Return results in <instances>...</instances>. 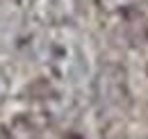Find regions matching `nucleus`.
<instances>
[{"mask_svg":"<svg viewBox=\"0 0 148 139\" xmlns=\"http://www.w3.org/2000/svg\"><path fill=\"white\" fill-rule=\"evenodd\" d=\"M14 2L41 28L69 25L77 12V0H14Z\"/></svg>","mask_w":148,"mask_h":139,"instance_id":"f03ea898","label":"nucleus"},{"mask_svg":"<svg viewBox=\"0 0 148 139\" xmlns=\"http://www.w3.org/2000/svg\"><path fill=\"white\" fill-rule=\"evenodd\" d=\"M32 52L43 73L64 87L82 82L91 71L87 46L71 25L43 28L32 39Z\"/></svg>","mask_w":148,"mask_h":139,"instance_id":"f257e3e1","label":"nucleus"},{"mask_svg":"<svg viewBox=\"0 0 148 139\" xmlns=\"http://www.w3.org/2000/svg\"><path fill=\"white\" fill-rule=\"evenodd\" d=\"M0 139H14V137H9V135H2V132H0Z\"/></svg>","mask_w":148,"mask_h":139,"instance_id":"39448f33","label":"nucleus"},{"mask_svg":"<svg viewBox=\"0 0 148 139\" xmlns=\"http://www.w3.org/2000/svg\"><path fill=\"white\" fill-rule=\"evenodd\" d=\"M96 2H98V7H100L103 12H107V14H116V12H123V9L134 7V5L141 2V0H96Z\"/></svg>","mask_w":148,"mask_h":139,"instance_id":"7ed1b4c3","label":"nucleus"},{"mask_svg":"<svg viewBox=\"0 0 148 139\" xmlns=\"http://www.w3.org/2000/svg\"><path fill=\"white\" fill-rule=\"evenodd\" d=\"M7 94H9V75H7L5 69L0 66V103L7 98Z\"/></svg>","mask_w":148,"mask_h":139,"instance_id":"20e7f679","label":"nucleus"}]
</instances>
